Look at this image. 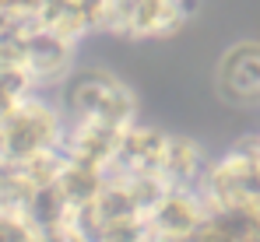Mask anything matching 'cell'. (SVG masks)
<instances>
[{"label":"cell","mask_w":260,"mask_h":242,"mask_svg":"<svg viewBox=\"0 0 260 242\" xmlns=\"http://www.w3.org/2000/svg\"><path fill=\"white\" fill-rule=\"evenodd\" d=\"M60 109L67 123H109L130 126L137 123V106L123 81L106 71H81L67 74L60 84Z\"/></svg>","instance_id":"6da1fadb"},{"label":"cell","mask_w":260,"mask_h":242,"mask_svg":"<svg viewBox=\"0 0 260 242\" xmlns=\"http://www.w3.org/2000/svg\"><path fill=\"white\" fill-rule=\"evenodd\" d=\"M186 14L190 0H106V28L127 39H166Z\"/></svg>","instance_id":"7a4b0ae2"},{"label":"cell","mask_w":260,"mask_h":242,"mask_svg":"<svg viewBox=\"0 0 260 242\" xmlns=\"http://www.w3.org/2000/svg\"><path fill=\"white\" fill-rule=\"evenodd\" d=\"M208 218V203L197 186H169L148 211L144 239H197Z\"/></svg>","instance_id":"3957f363"},{"label":"cell","mask_w":260,"mask_h":242,"mask_svg":"<svg viewBox=\"0 0 260 242\" xmlns=\"http://www.w3.org/2000/svg\"><path fill=\"white\" fill-rule=\"evenodd\" d=\"M218 91L232 106H260V42H239L218 60Z\"/></svg>","instance_id":"277c9868"}]
</instances>
